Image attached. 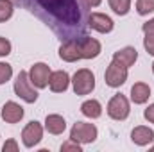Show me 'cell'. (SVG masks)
I'll return each instance as SVG.
<instances>
[{"label":"cell","instance_id":"cell-1","mask_svg":"<svg viewBox=\"0 0 154 152\" xmlns=\"http://www.w3.org/2000/svg\"><path fill=\"white\" fill-rule=\"evenodd\" d=\"M14 93L22 99V100H25L27 104H34L36 100H38V91H36V86L31 82V79H29V72H25V70H22L18 77H16V81H14Z\"/></svg>","mask_w":154,"mask_h":152},{"label":"cell","instance_id":"cell-2","mask_svg":"<svg viewBox=\"0 0 154 152\" xmlns=\"http://www.w3.org/2000/svg\"><path fill=\"white\" fill-rule=\"evenodd\" d=\"M72 86H74L75 95H90L95 90V75H93V72L88 70V68L77 70L74 77H72Z\"/></svg>","mask_w":154,"mask_h":152},{"label":"cell","instance_id":"cell-3","mask_svg":"<svg viewBox=\"0 0 154 152\" xmlns=\"http://www.w3.org/2000/svg\"><path fill=\"white\" fill-rule=\"evenodd\" d=\"M99 136V131L93 123L88 122H77L74 123V127L70 129V138L75 140L77 143L86 145V143H93Z\"/></svg>","mask_w":154,"mask_h":152},{"label":"cell","instance_id":"cell-4","mask_svg":"<svg viewBox=\"0 0 154 152\" xmlns=\"http://www.w3.org/2000/svg\"><path fill=\"white\" fill-rule=\"evenodd\" d=\"M129 113H131V106H129V100H127L125 95L116 93V95H113L109 99V102H108L109 118H113L116 122H122V120H125L129 116Z\"/></svg>","mask_w":154,"mask_h":152},{"label":"cell","instance_id":"cell-5","mask_svg":"<svg viewBox=\"0 0 154 152\" xmlns=\"http://www.w3.org/2000/svg\"><path fill=\"white\" fill-rule=\"evenodd\" d=\"M127 66L120 65L118 61H111L109 66L106 68V74H104V82L109 86V88H120L125 81H127Z\"/></svg>","mask_w":154,"mask_h":152},{"label":"cell","instance_id":"cell-6","mask_svg":"<svg viewBox=\"0 0 154 152\" xmlns=\"http://www.w3.org/2000/svg\"><path fill=\"white\" fill-rule=\"evenodd\" d=\"M41 138H43V125L39 122H36V120L29 122L23 127V131H22V141H23V145L27 149L36 147L39 141H41Z\"/></svg>","mask_w":154,"mask_h":152},{"label":"cell","instance_id":"cell-7","mask_svg":"<svg viewBox=\"0 0 154 152\" xmlns=\"http://www.w3.org/2000/svg\"><path fill=\"white\" fill-rule=\"evenodd\" d=\"M50 74H52V72H50V66H48L47 63H36V65H32L31 70H29V79H31V82H32L38 90H43V88L48 86Z\"/></svg>","mask_w":154,"mask_h":152},{"label":"cell","instance_id":"cell-8","mask_svg":"<svg viewBox=\"0 0 154 152\" xmlns=\"http://www.w3.org/2000/svg\"><path fill=\"white\" fill-rule=\"evenodd\" d=\"M59 57L66 63H75L79 59H82L81 56V48H79V38H70L66 39L61 47H59Z\"/></svg>","mask_w":154,"mask_h":152},{"label":"cell","instance_id":"cell-9","mask_svg":"<svg viewBox=\"0 0 154 152\" xmlns=\"http://www.w3.org/2000/svg\"><path fill=\"white\" fill-rule=\"evenodd\" d=\"M88 25H90L93 31L100 32V34H108V32H111L113 27H115L113 20H111L108 14H104V13H91V14L88 16Z\"/></svg>","mask_w":154,"mask_h":152},{"label":"cell","instance_id":"cell-10","mask_svg":"<svg viewBox=\"0 0 154 152\" xmlns=\"http://www.w3.org/2000/svg\"><path fill=\"white\" fill-rule=\"evenodd\" d=\"M79 48H81V56L82 59H95L99 54H100V43L95 38H90V36H82L79 38Z\"/></svg>","mask_w":154,"mask_h":152},{"label":"cell","instance_id":"cell-11","mask_svg":"<svg viewBox=\"0 0 154 152\" xmlns=\"http://www.w3.org/2000/svg\"><path fill=\"white\" fill-rule=\"evenodd\" d=\"M70 82H72V79H70V75H68L65 70H56V72H52V74H50V79H48V86H50V90H52L54 93H63V91H66L68 86H70Z\"/></svg>","mask_w":154,"mask_h":152},{"label":"cell","instance_id":"cell-12","mask_svg":"<svg viewBox=\"0 0 154 152\" xmlns=\"http://www.w3.org/2000/svg\"><path fill=\"white\" fill-rule=\"evenodd\" d=\"M23 118V108L13 100L5 102L4 108H2V120L7 122V123H18L20 120Z\"/></svg>","mask_w":154,"mask_h":152},{"label":"cell","instance_id":"cell-13","mask_svg":"<svg viewBox=\"0 0 154 152\" xmlns=\"http://www.w3.org/2000/svg\"><path fill=\"white\" fill-rule=\"evenodd\" d=\"M131 140H133L134 145H138V147H145V145H149V143H152L154 141V131L151 129V127H147V125H138V127L133 129V132H131Z\"/></svg>","mask_w":154,"mask_h":152},{"label":"cell","instance_id":"cell-14","mask_svg":"<svg viewBox=\"0 0 154 152\" xmlns=\"http://www.w3.org/2000/svg\"><path fill=\"white\" fill-rule=\"evenodd\" d=\"M113 59L118 61L120 65L131 68V66L136 63V59H138V52H136V48H133V47H124V48L116 50L115 54H113Z\"/></svg>","mask_w":154,"mask_h":152},{"label":"cell","instance_id":"cell-15","mask_svg":"<svg viewBox=\"0 0 154 152\" xmlns=\"http://www.w3.org/2000/svg\"><path fill=\"white\" fill-rule=\"evenodd\" d=\"M151 97V88L145 82H134L131 88V100L134 104H145Z\"/></svg>","mask_w":154,"mask_h":152},{"label":"cell","instance_id":"cell-16","mask_svg":"<svg viewBox=\"0 0 154 152\" xmlns=\"http://www.w3.org/2000/svg\"><path fill=\"white\" fill-rule=\"evenodd\" d=\"M45 129L50 134H63L66 129V122L61 114H47L45 118Z\"/></svg>","mask_w":154,"mask_h":152},{"label":"cell","instance_id":"cell-17","mask_svg":"<svg viewBox=\"0 0 154 152\" xmlns=\"http://www.w3.org/2000/svg\"><path fill=\"white\" fill-rule=\"evenodd\" d=\"M81 113L93 120V118H99L102 114V106H100L99 100L91 99V100H86V102L81 104Z\"/></svg>","mask_w":154,"mask_h":152},{"label":"cell","instance_id":"cell-18","mask_svg":"<svg viewBox=\"0 0 154 152\" xmlns=\"http://www.w3.org/2000/svg\"><path fill=\"white\" fill-rule=\"evenodd\" d=\"M108 4L118 16H125L131 9V0H108Z\"/></svg>","mask_w":154,"mask_h":152},{"label":"cell","instance_id":"cell-19","mask_svg":"<svg viewBox=\"0 0 154 152\" xmlns=\"http://www.w3.org/2000/svg\"><path fill=\"white\" fill-rule=\"evenodd\" d=\"M13 11H14V5L11 0H0V23L7 22L13 16Z\"/></svg>","mask_w":154,"mask_h":152},{"label":"cell","instance_id":"cell-20","mask_svg":"<svg viewBox=\"0 0 154 152\" xmlns=\"http://www.w3.org/2000/svg\"><path fill=\"white\" fill-rule=\"evenodd\" d=\"M136 13L140 16H147L154 13V0H136Z\"/></svg>","mask_w":154,"mask_h":152},{"label":"cell","instance_id":"cell-21","mask_svg":"<svg viewBox=\"0 0 154 152\" xmlns=\"http://www.w3.org/2000/svg\"><path fill=\"white\" fill-rule=\"evenodd\" d=\"M13 77V66L7 63H0V84H5Z\"/></svg>","mask_w":154,"mask_h":152},{"label":"cell","instance_id":"cell-22","mask_svg":"<svg viewBox=\"0 0 154 152\" xmlns=\"http://www.w3.org/2000/svg\"><path fill=\"white\" fill-rule=\"evenodd\" d=\"M63 150H72V152H82V147H81V143H77L75 140H68V141H65L63 145H61V152Z\"/></svg>","mask_w":154,"mask_h":152},{"label":"cell","instance_id":"cell-23","mask_svg":"<svg viewBox=\"0 0 154 152\" xmlns=\"http://www.w3.org/2000/svg\"><path fill=\"white\" fill-rule=\"evenodd\" d=\"M143 47H145L147 54L154 56V34H152V32H145V38H143Z\"/></svg>","mask_w":154,"mask_h":152},{"label":"cell","instance_id":"cell-24","mask_svg":"<svg viewBox=\"0 0 154 152\" xmlns=\"http://www.w3.org/2000/svg\"><path fill=\"white\" fill-rule=\"evenodd\" d=\"M11 54V41L0 36V57H5Z\"/></svg>","mask_w":154,"mask_h":152},{"label":"cell","instance_id":"cell-25","mask_svg":"<svg viewBox=\"0 0 154 152\" xmlns=\"http://www.w3.org/2000/svg\"><path fill=\"white\" fill-rule=\"evenodd\" d=\"M2 150H4V152H9V150L16 152V150H18V143H16L14 140H7V141L4 143V147H2Z\"/></svg>","mask_w":154,"mask_h":152},{"label":"cell","instance_id":"cell-26","mask_svg":"<svg viewBox=\"0 0 154 152\" xmlns=\"http://www.w3.org/2000/svg\"><path fill=\"white\" fill-rule=\"evenodd\" d=\"M143 118H145L149 123H154V104H151V106L143 111Z\"/></svg>","mask_w":154,"mask_h":152},{"label":"cell","instance_id":"cell-27","mask_svg":"<svg viewBox=\"0 0 154 152\" xmlns=\"http://www.w3.org/2000/svg\"><path fill=\"white\" fill-rule=\"evenodd\" d=\"M142 31H143V34H145V32H152V34H154V18H152V20H149V22H145V23H143Z\"/></svg>","mask_w":154,"mask_h":152},{"label":"cell","instance_id":"cell-28","mask_svg":"<svg viewBox=\"0 0 154 152\" xmlns=\"http://www.w3.org/2000/svg\"><path fill=\"white\" fill-rule=\"evenodd\" d=\"M82 2H84L86 7H99L102 0H82Z\"/></svg>","mask_w":154,"mask_h":152},{"label":"cell","instance_id":"cell-29","mask_svg":"<svg viewBox=\"0 0 154 152\" xmlns=\"http://www.w3.org/2000/svg\"><path fill=\"white\" fill-rule=\"evenodd\" d=\"M152 74H154V63H152Z\"/></svg>","mask_w":154,"mask_h":152},{"label":"cell","instance_id":"cell-30","mask_svg":"<svg viewBox=\"0 0 154 152\" xmlns=\"http://www.w3.org/2000/svg\"><path fill=\"white\" fill-rule=\"evenodd\" d=\"M152 150H154V147H152Z\"/></svg>","mask_w":154,"mask_h":152}]
</instances>
